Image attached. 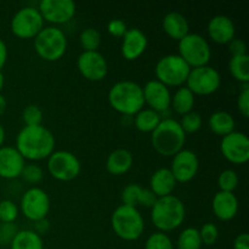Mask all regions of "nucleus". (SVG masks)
I'll list each match as a JSON object with an SVG mask.
<instances>
[{"mask_svg": "<svg viewBox=\"0 0 249 249\" xmlns=\"http://www.w3.org/2000/svg\"><path fill=\"white\" fill-rule=\"evenodd\" d=\"M55 136L44 125H24L16 136V150L24 160H48L55 151Z\"/></svg>", "mask_w": 249, "mask_h": 249, "instance_id": "f257e3e1", "label": "nucleus"}, {"mask_svg": "<svg viewBox=\"0 0 249 249\" xmlns=\"http://www.w3.org/2000/svg\"><path fill=\"white\" fill-rule=\"evenodd\" d=\"M108 102L112 108L123 116H135L145 106L142 87L131 80H121L111 87Z\"/></svg>", "mask_w": 249, "mask_h": 249, "instance_id": "f03ea898", "label": "nucleus"}, {"mask_svg": "<svg viewBox=\"0 0 249 249\" xmlns=\"http://www.w3.org/2000/svg\"><path fill=\"white\" fill-rule=\"evenodd\" d=\"M186 216L185 204L179 197H160L151 208V220L160 232H170L177 230L184 223Z\"/></svg>", "mask_w": 249, "mask_h": 249, "instance_id": "7ed1b4c3", "label": "nucleus"}, {"mask_svg": "<svg viewBox=\"0 0 249 249\" xmlns=\"http://www.w3.org/2000/svg\"><path fill=\"white\" fill-rule=\"evenodd\" d=\"M151 142L157 153L164 157H173L184 148L186 134L175 119H162L157 128L152 131Z\"/></svg>", "mask_w": 249, "mask_h": 249, "instance_id": "20e7f679", "label": "nucleus"}, {"mask_svg": "<svg viewBox=\"0 0 249 249\" xmlns=\"http://www.w3.org/2000/svg\"><path fill=\"white\" fill-rule=\"evenodd\" d=\"M111 225L114 233L123 241L139 240L145 230V221L138 208L121 204L111 215Z\"/></svg>", "mask_w": 249, "mask_h": 249, "instance_id": "39448f33", "label": "nucleus"}, {"mask_svg": "<svg viewBox=\"0 0 249 249\" xmlns=\"http://www.w3.org/2000/svg\"><path fill=\"white\" fill-rule=\"evenodd\" d=\"M34 50L39 57L49 62L60 60L67 50L66 34L55 26L44 27L34 38Z\"/></svg>", "mask_w": 249, "mask_h": 249, "instance_id": "423d86ee", "label": "nucleus"}, {"mask_svg": "<svg viewBox=\"0 0 249 249\" xmlns=\"http://www.w3.org/2000/svg\"><path fill=\"white\" fill-rule=\"evenodd\" d=\"M190 66L179 55L170 53L158 60L155 67V74L158 82L165 87H181L190 74Z\"/></svg>", "mask_w": 249, "mask_h": 249, "instance_id": "0eeeda50", "label": "nucleus"}, {"mask_svg": "<svg viewBox=\"0 0 249 249\" xmlns=\"http://www.w3.org/2000/svg\"><path fill=\"white\" fill-rule=\"evenodd\" d=\"M178 55L190 66V68L202 67L208 65L211 61V45L201 34L189 33L179 41Z\"/></svg>", "mask_w": 249, "mask_h": 249, "instance_id": "6e6552de", "label": "nucleus"}, {"mask_svg": "<svg viewBox=\"0 0 249 249\" xmlns=\"http://www.w3.org/2000/svg\"><path fill=\"white\" fill-rule=\"evenodd\" d=\"M221 84L220 73L211 66L191 68L186 80V88L196 96H209L219 90Z\"/></svg>", "mask_w": 249, "mask_h": 249, "instance_id": "1a4fd4ad", "label": "nucleus"}, {"mask_svg": "<svg viewBox=\"0 0 249 249\" xmlns=\"http://www.w3.org/2000/svg\"><path fill=\"white\" fill-rule=\"evenodd\" d=\"M79 160L70 151H53L48 158V172L58 181H72L80 174Z\"/></svg>", "mask_w": 249, "mask_h": 249, "instance_id": "9d476101", "label": "nucleus"}, {"mask_svg": "<svg viewBox=\"0 0 249 249\" xmlns=\"http://www.w3.org/2000/svg\"><path fill=\"white\" fill-rule=\"evenodd\" d=\"M11 32L19 39H34L44 28V19L36 7L19 9L11 19Z\"/></svg>", "mask_w": 249, "mask_h": 249, "instance_id": "9b49d317", "label": "nucleus"}, {"mask_svg": "<svg viewBox=\"0 0 249 249\" xmlns=\"http://www.w3.org/2000/svg\"><path fill=\"white\" fill-rule=\"evenodd\" d=\"M19 208L22 214L34 223L46 219L50 211L49 195L40 187H31L22 196Z\"/></svg>", "mask_w": 249, "mask_h": 249, "instance_id": "f8f14e48", "label": "nucleus"}, {"mask_svg": "<svg viewBox=\"0 0 249 249\" xmlns=\"http://www.w3.org/2000/svg\"><path fill=\"white\" fill-rule=\"evenodd\" d=\"M220 151L232 164H245L249 160V139L245 133L232 131L221 138Z\"/></svg>", "mask_w": 249, "mask_h": 249, "instance_id": "ddd939ff", "label": "nucleus"}, {"mask_svg": "<svg viewBox=\"0 0 249 249\" xmlns=\"http://www.w3.org/2000/svg\"><path fill=\"white\" fill-rule=\"evenodd\" d=\"M80 74L90 82H101L108 73V63L99 51H83L77 58Z\"/></svg>", "mask_w": 249, "mask_h": 249, "instance_id": "4468645a", "label": "nucleus"}, {"mask_svg": "<svg viewBox=\"0 0 249 249\" xmlns=\"http://www.w3.org/2000/svg\"><path fill=\"white\" fill-rule=\"evenodd\" d=\"M75 4L72 0H41L38 10L44 22L53 24H65L75 15Z\"/></svg>", "mask_w": 249, "mask_h": 249, "instance_id": "2eb2a0df", "label": "nucleus"}, {"mask_svg": "<svg viewBox=\"0 0 249 249\" xmlns=\"http://www.w3.org/2000/svg\"><path fill=\"white\" fill-rule=\"evenodd\" d=\"M177 182L186 184L195 179L199 169L198 156L191 150L182 148L180 152L173 156L172 167L169 168Z\"/></svg>", "mask_w": 249, "mask_h": 249, "instance_id": "dca6fc26", "label": "nucleus"}, {"mask_svg": "<svg viewBox=\"0 0 249 249\" xmlns=\"http://www.w3.org/2000/svg\"><path fill=\"white\" fill-rule=\"evenodd\" d=\"M142 94L145 105L147 104L150 108L157 113L165 112L170 107L172 94L169 88L158 80L153 79L146 83L142 87Z\"/></svg>", "mask_w": 249, "mask_h": 249, "instance_id": "f3484780", "label": "nucleus"}, {"mask_svg": "<svg viewBox=\"0 0 249 249\" xmlns=\"http://www.w3.org/2000/svg\"><path fill=\"white\" fill-rule=\"evenodd\" d=\"M26 160L21 153L12 146L0 147V178L6 180L16 179L21 177Z\"/></svg>", "mask_w": 249, "mask_h": 249, "instance_id": "a211bd4d", "label": "nucleus"}, {"mask_svg": "<svg viewBox=\"0 0 249 249\" xmlns=\"http://www.w3.org/2000/svg\"><path fill=\"white\" fill-rule=\"evenodd\" d=\"M148 40L146 34L139 28H130L124 34L122 40V55L125 60H138L147 49Z\"/></svg>", "mask_w": 249, "mask_h": 249, "instance_id": "6ab92c4d", "label": "nucleus"}, {"mask_svg": "<svg viewBox=\"0 0 249 249\" xmlns=\"http://www.w3.org/2000/svg\"><path fill=\"white\" fill-rule=\"evenodd\" d=\"M207 32L212 41L225 45L229 44L236 34V27L232 19L226 15H216L209 21Z\"/></svg>", "mask_w": 249, "mask_h": 249, "instance_id": "aec40b11", "label": "nucleus"}, {"mask_svg": "<svg viewBox=\"0 0 249 249\" xmlns=\"http://www.w3.org/2000/svg\"><path fill=\"white\" fill-rule=\"evenodd\" d=\"M238 199L233 192L218 191L212 201L213 213L219 220L230 221L238 213Z\"/></svg>", "mask_w": 249, "mask_h": 249, "instance_id": "412c9836", "label": "nucleus"}, {"mask_svg": "<svg viewBox=\"0 0 249 249\" xmlns=\"http://www.w3.org/2000/svg\"><path fill=\"white\" fill-rule=\"evenodd\" d=\"M162 28L170 39L178 41L190 33L189 21L184 15L177 11L169 12L163 17Z\"/></svg>", "mask_w": 249, "mask_h": 249, "instance_id": "4be33fe9", "label": "nucleus"}, {"mask_svg": "<svg viewBox=\"0 0 249 249\" xmlns=\"http://www.w3.org/2000/svg\"><path fill=\"white\" fill-rule=\"evenodd\" d=\"M177 180L173 177L169 168H160L150 179V190L158 197L170 196L177 187Z\"/></svg>", "mask_w": 249, "mask_h": 249, "instance_id": "5701e85b", "label": "nucleus"}, {"mask_svg": "<svg viewBox=\"0 0 249 249\" xmlns=\"http://www.w3.org/2000/svg\"><path fill=\"white\" fill-rule=\"evenodd\" d=\"M134 163L133 153L126 148L112 151L106 160V169L112 175H123L131 169Z\"/></svg>", "mask_w": 249, "mask_h": 249, "instance_id": "b1692460", "label": "nucleus"}, {"mask_svg": "<svg viewBox=\"0 0 249 249\" xmlns=\"http://www.w3.org/2000/svg\"><path fill=\"white\" fill-rule=\"evenodd\" d=\"M209 129L213 131L215 135L224 136L229 135L230 133L235 131L236 122L233 119L232 114L226 111H216L211 114L208 119Z\"/></svg>", "mask_w": 249, "mask_h": 249, "instance_id": "393cba45", "label": "nucleus"}, {"mask_svg": "<svg viewBox=\"0 0 249 249\" xmlns=\"http://www.w3.org/2000/svg\"><path fill=\"white\" fill-rule=\"evenodd\" d=\"M10 249H44L43 238L34 230L17 231L10 243Z\"/></svg>", "mask_w": 249, "mask_h": 249, "instance_id": "a878e982", "label": "nucleus"}, {"mask_svg": "<svg viewBox=\"0 0 249 249\" xmlns=\"http://www.w3.org/2000/svg\"><path fill=\"white\" fill-rule=\"evenodd\" d=\"M170 106L178 114L184 116L194 109L195 95L186 87H180L172 96Z\"/></svg>", "mask_w": 249, "mask_h": 249, "instance_id": "bb28decb", "label": "nucleus"}, {"mask_svg": "<svg viewBox=\"0 0 249 249\" xmlns=\"http://www.w3.org/2000/svg\"><path fill=\"white\" fill-rule=\"evenodd\" d=\"M160 121V113L151 108H142L134 116V125L141 133H152Z\"/></svg>", "mask_w": 249, "mask_h": 249, "instance_id": "cd10ccee", "label": "nucleus"}, {"mask_svg": "<svg viewBox=\"0 0 249 249\" xmlns=\"http://www.w3.org/2000/svg\"><path fill=\"white\" fill-rule=\"evenodd\" d=\"M229 71L237 82L249 84V56H232L229 62Z\"/></svg>", "mask_w": 249, "mask_h": 249, "instance_id": "c85d7f7f", "label": "nucleus"}, {"mask_svg": "<svg viewBox=\"0 0 249 249\" xmlns=\"http://www.w3.org/2000/svg\"><path fill=\"white\" fill-rule=\"evenodd\" d=\"M202 246L199 230L196 228L184 229L177 241L178 249H201Z\"/></svg>", "mask_w": 249, "mask_h": 249, "instance_id": "c756f323", "label": "nucleus"}, {"mask_svg": "<svg viewBox=\"0 0 249 249\" xmlns=\"http://www.w3.org/2000/svg\"><path fill=\"white\" fill-rule=\"evenodd\" d=\"M80 45L83 51H97L101 44V34L96 28H85L79 36Z\"/></svg>", "mask_w": 249, "mask_h": 249, "instance_id": "7c9ffc66", "label": "nucleus"}, {"mask_svg": "<svg viewBox=\"0 0 249 249\" xmlns=\"http://www.w3.org/2000/svg\"><path fill=\"white\" fill-rule=\"evenodd\" d=\"M238 175L235 170L225 169L220 173L218 178L219 191L223 192H233L238 186Z\"/></svg>", "mask_w": 249, "mask_h": 249, "instance_id": "2f4dec72", "label": "nucleus"}, {"mask_svg": "<svg viewBox=\"0 0 249 249\" xmlns=\"http://www.w3.org/2000/svg\"><path fill=\"white\" fill-rule=\"evenodd\" d=\"M145 249H174L172 238L164 232H153L146 240Z\"/></svg>", "mask_w": 249, "mask_h": 249, "instance_id": "473e14b6", "label": "nucleus"}, {"mask_svg": "<svg viewBox=\"0 0 249 249\" xmlns=\"http://www.w3.org/2000/svg\"><path fill=\"white\" fill-rule=\"evenodd\" d=\"M141 190H142V187H141L139 184L126 185L121 194L122 203H123L124 206L138 208Z\"/></svg>", "mask_w": 249, "mask_h": 249, "instance_id": "72a5a7b5", "label": "nucleus"}, {"mask_svg": "<svg viewBox=\"0 0 249 249\" xmlns=\"http://www.w3.org/2000/svg\"><path fill=\"white\" fill-rule=\"evenodd\" d=\"M18 216V207L15 202L10 199L0 201V223L1 224H14Z\"/></svg>", "mask_w": 249, "mask_h": 249, "instance_id": "f704fd0d", "label": "nucleus"}, {"mask_svg": "<svg viewBox=\"0 0 249 249\" xmlns=\"http://www.w3.org/2000/svg\"><path fill=\"white\" fill-rule=\"evenodd\" d=\"M179 123L185 134H195L201 129L202 118L197 112L191 111L181 116V122Z\"/></svg>", "mask_w": 249, "mask_h": 249, "instance_id": "c9c22d12", "label": "nucleus"}, {"mask_svg": "<svg viewBox=\"0 0 249 249\" xmlns=\"http://www.w3.org/2000/svg\"><path fill=\"white\" fill-rule=\"evenodd\" d=\"M22 119L26 126L41 125L43 122V111L36 105H28L22 112Z\"/></svg>", "mask_w": 249, "mask_h": 249, "instance_id": "e433bc0d", "label": "nucleus"}, {"mask_svg": "<svg viewBox=\"0 0 249 249\" xmlns=\"http://www.w3.org/2000/svg\"><path fill=\"white\" fill-rule=\"evenodd\" d=\"M43 169L34 163L24 165L21 173V178L28 184H38L43 179Z\"/></svg>", "mask_w": 249, "mask_h": 249, "instance_id": "4c0bfd02", "label": "nucleus"}, {"mask_svg": "<svg viewBox=\"0 0 249 249\" xmlns=\"http://www.w3.org/2000/svg\"><path fill=\"white\" fill-rule=\"evenodd\" d=\"M202 245L213 246L219 238V229L215 224L206 223L199 230Z\"/></svg>", "mask_w": 249, "mask_h": 249, "instance_id": "58836bf2", "label": "nucleus"}, {"mask_svg": "<svg viewBox=\"0 0 249 249\" xmlns=\"http://www.w3.org/2000/svg\"><path fill=\"white\" fill-rule=\"evenodd\" d=\"M237 108L242 117H249V84H243L242 90L237 96Z\"/></svg>", "mask_w": 249, "mask_h": 249, "instance_id": "ea45409f", "label": "nucleus"}, {"mask_svg": "<svg viewBox=\"0 0 249 249\" xmlns=\"http://www.w3.org/2000/svg\"><path fill=\"white\" fill-rule=\"evenodd\" d=\"M126 31H128V27H126L125 22L119 18L111 19L107 24V32L116 38H123Z\"/></svg>", "mask_w": 249, "mask_h": 249, "instance_id": "a19ab883", "label": "nucleus"}, {"mask_svg": "<svg viewBox=\"0 0 249 249\" xmlns=\"http://www.w3.org/2000/svg\"><path fill=\"white\" fill-rule=\"evenodd\" d=\"M17 233L16 228L14 224H1L0 225V243L5 245V243H11L12 238Z\"/></svg>", "mask_w": 249, "mask_h": 249, "instance_id": "79ce46f5", "label": "nucleus"}, {"mask_svg": "<svg viewBox=\"0 0 249 249\" xmlns=\"http://www.w3.org/2000/svg\"><path fill=\"white\" fill-rule=\"evenodd\" d=\"M229 51L232 56H240V55H247V44L245 40L240 38H233L230 43L228 44Z\"/></svg>", "mask_w": 249, "mask_h": 249, "instance_id": "37998d69", "label": "nucleus"}, {"mask_svg": "<svg viewBox=\"0 0 249 249\" xmlns=\"http://www.w3.org/2000/svg\"><path fill=\"white\" fill-rule=\"evenodd\" d=\"M157 199L158 197L150 189H142L141 190L140 198H139V206H142L145 208H152Z\"/></svg>", "mask_w": 249, "mask_h": 249, "instance_id": "c03bdc74", "label": "nucleus"}, {"mask_svg": "<svg viewBox=\"0 0 249 249\" xmlns=\"http://www.w3.org/2000/svg\"><path fill=\"white\" fill-rule=\"evenodd\" d=\"M233 249H249V235L243 232L240 233L233 241Z\"/></svg>", "mask_w": 249, "mask_h": 249, "instance_id": "a18cd8bd", "label": "nucleus"}, {"mask_svg": "<svg viewBox=\"0 0 249 249\" xmlns=\"http://www.w3.org/2000/svg\"><path fill=\"white\" fill-rule=\"evenodd\" d=\"M7 60V46L6 44L4 43V40L0 39V72L4 68L5 63H6Z\"/></svg>", "mask_w": 249, "mask_h": 249, "instance_id": "49530a36", "label": "nucleus"}, {"mask_svg": "<svg viewBox=\"0 0 249 249\" xmlns=\"http://www.w3.org/2000/svg\"><path fill=\"white\" fill-rule=\"evenodd\" d=\"M48 230H49V223H48V220H46V219H43V220L36 221V230H34L36 233H39V235H40V233H45Z\"/></svg>", "mask_w": 249, "mask_h": 249, "instance_id": "de8ad7c7", "label": "nucleus"}, {"mask_svg": "<svg viewBox=\"0 0 249 249\" xmlns=\"http://www.w3.org/2000/svg\"><path fill=\"white\" fill-rule=\"evenodd\" d=\"M6 107H7V101L1 94H0V117L6 112Z\"/></svg>", "mask_w": 249, "mask_h": 249, "instance_id": "09e8293b", "label": "nucleus"}, {"mask_svg": "<svg viewBox=\"0 0 249 249\" xmlns=\"http://www.w3.org/2000/svg\"><path fill=\"white\" fill-rule=\"evenodd\" d=\"M5 135H6V134H5V129H4V126H2V124L0 123V147L4 145Z\"/></svg>", "mask_w": 249, "mask_h": 249, "instance_id": "8fccbe9b", "label": "nucleus"}, {"mask_svg": "<svg viewBox=\"0 0 249 249\" xmlns=\"http://www.w3.org/2000/svg\"><path fill=\"white\" fill-rule=\"evenodd\" d=\"M4 85H5V77L4 74H2V72H0V91L2 90Z\"/></svg>", "mask_w": 249, "mask_h": 249, "instance_id": "3c124183", "label": "nucleus"}]
</instances>
